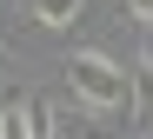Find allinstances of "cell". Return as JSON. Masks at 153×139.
Wrapping results in <instances>:
<instances>
[{
  "instance_id": "cell-1",
  "label": "cell",
  "mask_w": 153,
  "mask_h": 139,
  "mask_svg": "<svg viewBox=\"0 0 153 139\" xmlns=\"http://www.w3.org/2000/svg\"><path fill=\"white\" fill-rule=\"evenodd\" d=\"M60 73H67V86H73V99H80L87 113H120V106L133 99V73L113 66L107 53H93V46H87V53H73Z\"/></svg>"
},
{
  "instance_id": "cell-2",
  "label": "cell",
  "mask_w": 153,
  "mask_h": 139,
  "mask_svg": "<svg viewBox=\"0 0 153 139\" xmlns=\"http://www.w3.org/2000/svg\"><path fill=\"white\" fill-rule=\"evenodd\" d=\"M53 139H100V126H93V113H87V106H80V113L53 106Z\"/></svg>"
},
{
  "instance_id": "cell-3",
  "label": "cell",
  "mask_w": 153,
  "mask_h": 139,
  "mask_svg": "<svg viewBox=\"0 0 153 139\" xmlns=\"http://www.w3.org/2000/svg\"><path fill=\"white\" fill-rule=\"evenodd\" d=\"M80 13H87V0H33V20L40 26H73Z\"/></svg>"
},
{
  "instance_id": "cell-4",
  "label": "cell",
  "mask_w": 153,
  "mask_h": 139,
  "mask_svg": "<svg viewBox=\"0 0 153 139\" xmlns=\"http://www.w3.org/2000/svg\"><path fill=\"white\" fill-rule=\"evenodd\" d=\"M20 126H27V139H53V106L47 99H20Z\"/></svg>"
},
{
  "instance_id": "cell-5",
  "label": "cell",
  "mask_w": 153,
  "mask_h": 139,
  "mask_svg": "<svg viewBox=\"0 0 153 139\" xmlns=\"http://www.w3.org/2000/svg\"><path fill=\"white\" fill-rule=\"evenodd\" d=\"M120 13H133V20H153V0H120Z\"/></svg>"
}]
</instances>
